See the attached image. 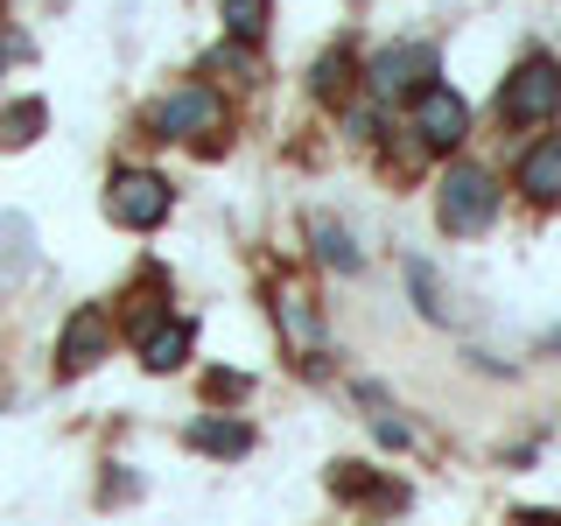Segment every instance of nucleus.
<instances>
[{
	"label": "nucleus",
	"instance_id": "nucleus-14",
	"mask_svg": "<svg viewBox=\"0 0 561 526\" xmlns=\"http://www.w3.org/2000/svg\"><path fill=\"white\" fill-rule=\"evenodd\" d=\"M210 70H232V84H253V78H260V64H253V49H245V43L210 49Z\"/></svg>",
	"mask_w": 561,
	"mask_h": 526
},
{
	"label": "nucleus",
	"instance_id": "nucleus-10",
	"mask_svg": "<svg viewBox=\"0 0 561 526\" xmlns=\"http://www.w3.org/2000/svg\"><path fill=\"white\" fill-rule=\"evenodd\" d=\"M190 443L197 449H210V456H245L253 449V428H245V421H197V428H190Z\"/></svg>",
	"mask_w": 561,
	"mask_h": 526
},
{
	"label": "nucleus",
	"instance_id": "nucleus-4",
	"mask_svg": "<svg viewBox=\"0 0 561 526\" xmlns=\"http://www.w3.org/2000/svg\"><path fill=\"white\" fill-rule=\"evenodd\" d=\"M365 78H373V92L379 99H400V92H428L435 84V49L428 43H393V49H379L373 57V70H365Z\"/></svg>",
	"mask_w": 561,
	"mask_h": 526
},
{
	"label": "nucleus",
	"instance_id": "nucleus-7",
	"mask_svg": "<svg viewBox=\"0 0 561 526\" xmlns=\"http://www.w3.org/2000/svg\"><path fill=\"white\" fill-rule=\"evenodd\" d=\"M105 338H113V330H105V316H99V309H78V316L64 323V351H57L64 373H84V365H99V358H105Z\"/></svg>",
	"mask_w": 561,
	"mask_h": 526
},
{
	"label": "nucleus",
	"instance_id": "nucleus-9",
	"mask_svg": "<svg viewBox=\"0 0 561 526\" xmlns=\"http://www.w3.org/2000/svg\"><path fill=\"white\" fill-rule=\"evenodd\" d=\"M183 358H190V323H154L140 338V365H154V373H175Z\"/></svg>",
	"mask_w": 561,
	"mask_h": 526
},
{
	"label": "nucleus",
	"instance_id": "nucleus-16",
	"mask_svg": "<svg viewBox=\"0 0 561 526\" xmlns=\"http://www.w3.org/2000/svg\"><path fill=\"white\" fill-rule=\"evenodd\" d=\"M280 323H288L295 344H316V316H309V302H295V295H288V302H280Z\"/></svg>",
	"mask_w": 561,
	"mask_h": 526
},
{
	"label": "nucleus",
	"instance_id": "nucleus-3",
	"mask_svg": "<svg viewBox=\"0 0 561 526\" xmlns=\"http://www.w3.org/2000/svg\"><path fill=\"white\" fill-rule=\"evenodd\" d=\"M105 210H113L119 225H134V232H148V225L169 218V183L148 169H119L113 190H105Z\"/></svg>",
	"mask_w": 561,
	"mask_h": 526
},
{
	"label": "nucleus",
	"instance_id": "nucleus-2",
	"mask_svg": "<svg viewBox=\"0 0 561 526\" xmlns=\"http://www.w3.org/2000/svg\"><path fill=\"white\" fill-rule=\"evenodd\" d=\"M554 105H561V64L526 57L513 78H505V119H519V127H540Z\"/></svg>",
	"mask_w": 561,
	"mask_h": 526
},
{
	"label": "nucleus",
	"instance_id": "nucleus-1",
	"mask_svg": "<svg viewBox=\"0 0 561 526\" xmlns=\"http://www.w3.org/2000/svg\"><path fill=\"white\" fill-rule=\"evenodd\" d=\"M435 210H443L449 232H484L491 210H499V183H491V169L456 162V169L443 175V190H435Z\"/></svg>",
	"mask_w": 561,
	"mask_h": 526
},
{
	"label": "nucleus",
	"instance_id": "nucleus-5",
	"mask_svg": "<svg viewBox=\"0 0 561 526\" xmlns=\"http://www.w3.org/2000/svg\"><path fill=\"white\" fill-rule=\"evenodd\" d=\"M414 134L421 148H456V140L470 134V105L449 92V84H428V92L414 99Z\"/></svg>",
	"mask_w": 561,
	"mask_h": 526
},
{
	"label": "nucleus",
	"instance_id": "nucleus-17",
	"mask_svg": "<svg viewBox=\"0 0 561 526\" xmlns=\"http://www.w3.org/2000/svg\"><path fill=\"white\" fill-rule=\"evenodd\" d=\"M204 386H210V393H218V400H239V393H245V373H210Z\"/></svg>",
	"mask_w": 561,
	"mask_h": 526
},
{
	"label": "nucleus",
	"instance_id": "nucleus-13",
	"mask_svg": "<svg viewBox=\"0 0 561 526\" xmlns=\"http://www.w3.org/2000/svg\"><path fill=\"white\" fill-rule=\"evenodd\" d=\"M225 22H232V43H253L267 35V0H225Z\"/></svg>",
	"mask_w": 561,
	"mask_h": 526
},
{
	"label": "nucleus",
	"instance_id": "nucleus-12",
	"mask_svg": "<svg viewBox=\"0 0 561 526\" xmlns=\"http://www.w3.org/2000/svg\"><path fill=\"white\" fill-rule=\"evenodd\" d=\"M43 119L49 113L35 99L28 105H8V113H0V148H22V140H35V134H43Z\"/></svg>",
	"mask_w": 561,
	"mask_h": 526
},
{
	"label": "nucleus",
	"instance_id": "nucleus-8",
	"mask_svg": "<svg viewBox=\"0 0 561 526\" xmlns=\"http://www.w3.org/2000/svg\"><path fill=\"white\" fill-rule=\"evenodd\" d=\"M519 190L534 204H561V140H540L519 155Z\"/></svg>",
	"mask_w": 561,
	"mask_h": 526
},
{
	"label": "nucleus",
	"instance_id": "nucleus-15",
	"mask_svg": "<svg viewBox=\"0 0 561 526\" xmlns=\"http://www.w3.org/2000/svg\"><path fill=\"white\" fill-rule=\"evenodd\" d=\"M344 70H351V49H330V57L309 70V84H316L323 99H337V92H344Z\"/></svg>",
	"mask_w": 561,
	"mask_h": 526
},
{
	"label": "nucleus",
	"instance_id": "nucleus-18",
	"mask_svg": "<svg viewBox=\"0 0 561 526\" xmlns=\"http://www.w3.org/2000/svg\"><path fill=\"white\" fill-rule=\"evenodd\" d=\"M519 526H561V513H519Z\"/></svg>",
	"mask_w": 561,
	"mask_h": 526
},
{
	"label": "nucleus",
	"instance_id": "nucleus-11",
	"mask_svg": "<svg viewBox=\"0 0 561 526\" xmlns=\"http://www.w3.org/2000/svg\"><path fill=\"white\" fill-rule=\"evenodd\" d=\"M316 253L330 260L337 274H358V245L344 239V225H330V218H316Z\"/></svg>",
	"mask_w": 561,
	"mask_h": 526
},
{
	"label": "nucleus",
	"instance_id": "nucleus-6",
	"mask_svg": "<svg viewBox=\"0 0 561 526\" xmlns=\"http://www.w3.org/2000/svg\"><path fill=\"white\" fill-rule=\"evenodd\" d=\"M225 119V105L204 92V84H190V92H175V99H162L154 105V127H162L169 140H197V134H210Z\"/></svg>",
	"mask_w": 561,
	"mask_h": 526
}]
</instances>
